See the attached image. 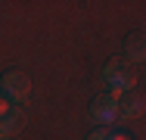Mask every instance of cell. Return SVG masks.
<instances>
[{"mask_svg": "<svg viewBox=\"0 0 146 140\" xmlns=\"http://www.w3.org/2000/svg\"><path fill=\"white\" fill-rule=\"evenodd\" d=\"M103 78L109 81V93H115V97L127 93V90H134V84H137V75H134L124 62H118V59H112V62L106 65Z\"/></svg>", "mask_w": 146, "mask_h": 140, "instance_id": "obj_1", "label": "cell"}, {"mask_svg": "<svg viewBox=\"0 0 146 140\" xmlns=\"http://www.w3.org/2000/svg\"><path fill=\"white\" fill-rule=\"evenodd\" d=\"M0 87H3V93H6L13 103H19V100H28L31 78H28V72H22V69H9V72L0 75Z\"/></svg>", "mask_w": 146, "mask_h": 140, "instance_id": "obj_2", "label": "cell"}, {"mask_svg": "<svg viewBox=\"0 0 146 140\" xmlns=\"http://www.w3.org/2000/svg\"><path fill=\"white\" fill-rule=\"evenodd\" d=\"M118 118V97L115 93H100V97H93V103H90V121L93 125H100V128H106V125H112Z\"/></svg>", "mask_w": 146, "mask_h": 140, "instance_id": "obj_3", "label": "cell"}, {"mask_svg": "<svg viewBox=\"0 0 146 140\" xmlns=\"http://www.w3.org/2000/svg\"><path fill=\"white\" fill-rule=\"evenodd\" d=\"M146 112V100L137 90H127L118 97V118H140Z\"/></svg>", "mask_w": 146, "mask_h": 140, "instance_id": "obj_4", "label": "cell"}, {"mask_svg": "<svg viewBox=\"0 0 146 140\" xmlns=\"http://www.w3.org/2000/svg\"><path fill=\"white\" fill-rule=\"evenodd\" d=\"M124 56L131 62H143L146 59V31H131L124 37Z\"/></svg>", "mask_w": 146, "mask_h": 140, "instance_id": "obj_5", "label": "cell"}, {"mask_svg": "<svg viewBox=\"0 0 146 140\" xmlns=\"http://www.w3.org/2000/svg\"><path fill=\"white\" fill-rule=\"evenodd\" d=\"M16 106H13V100H9V97H0V121H3V118H9V115H16Z\"/></svg>", "mask_w": 146, "mask_h": 140, "instance_id": "obj_6", "label": "cell"}, {"mask_svg": "<svg viewBox=\"0 0 146 140\" xmlns=\"http://www.w3.org/2000/svg\"><path fill=\"white\" fill-rule=\"evenodd\" d=\"M87 140H109V131H106V128H100V131H90Z\"/></svg>", "mask_w": 146, "mask_h": 140, "instance_id": "obj_7", "label": "cell"}, {"mask_svg": "<svg viewBox=\"0 0 146 140\" xmlns=\"http://www.w3.org/2000/svg\"><path fill=\"white\" fill-rule=\"evenodd\" d=\"M109 140H131L127 134H118V131H109Z\"/></svg>", "mask_w": 146, "mask_h": 140, "instance_id": "obj_8", "label": "cell"}]
</instances>
